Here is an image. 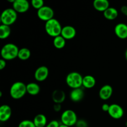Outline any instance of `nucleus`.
Returning a JSON list of instances; mask_svg holds the SVG:
<instances>
[{"instance_id": "c756f323", "label": "nucleus", "mask_w": 127, "mask_h": 127, "mask_svg": "<svg viewBox=\"0 0 127 127\" xmlns=\"http://www.w3.org/2000/svg\"><path fill=\"white\" fill-rule=\"evenodd\" d=\"M53 109L55 112H58L60 111L62 109V105L60 104H55L53 105Z\"/></svg>"}, {"instance_id": "7ed1b4c3", "label": "nucleus", "mask_w": 127, "mask_h": 127, "mask_svg": "<svg viewBox=\"0 0 127 127\" xmlns=\"http://www.w3.org/2000/svg\"><path fill=\"white\" fill-rule=\"evenodd\" d=\"M10 95L14 99H20L23 97L27 93L26 84L21 81L14 83L11 85L9 90Z\"/></svg>"}, {"instance_id": "c9c22d12", "label": "nucleus", "mask_w": 127, "mask_h": 127, "mask_svg": "<svg viewBox=\"0 0 127 127\" xmlns=\"http://www.w3.org/2000/svg\"><path fill=\"white\" fill-rule=\"evenodd\" d=\"M126 125L127 126V123H126Z\"/></svg>"}, {"instance_id": "423d86ee", "label": "nucleus", "mask_w": 127, "mask_h": 127, "mask_svg": "<svg viewBox=\"0 0 127 127\" xmlns=\"http://www.w3.org/2000/svg\"><path fill=\"white\" fill-rule=\"evenodd\" d=\"M62 124L68 127L74 126L78 122V117L74 111L71 109H67L62 113L61 115Z\"/></svg>"}, {"instance_id": "20e7f679", "label": "nucleus", "mask_w": 127, "mask_h": 127, "mask_svg": "<svg viewBox=\"0 0 127 127\" xmlns=\"http://www.w3.org/2000/svg\"><path fill=\"white\" fill-rule=\"evenodd\" d=\"M83 77L78 72H71L66 78V83L67 85L72 89L81 88L83 86Z\"/></svg>"}, {"instance_id": "473e14b6", "label": "nucleus", "mask_w": 127, "mask_h": 127, "mask_svg": "<svg viewBox=\"0 0 127 127\" xmlns=\"http://www.w3.org/2000/svg\"><path fill=\"white\" fill-rule=\"evenodd\" d=\"M60 127H69L66 126V125H63V124H60Z\"/></svg>"}, {"instance_id": "f257e3e1", "label": "nucleus", "mask_w": 127, "mask_h": 127, "mask_svg": "<svg viewBox=\"0 0 127 127\" xmlns=\"http://www.w3.org/2000/svg\"><path fill=\"white\" fill-rule=\"evenodd\" d=\"M19 49L14 43H8L2 47L1 55L2 59L5 60H12L18 56Z\"/></svg>"}, {"instance_id": "7c9ffc66", "label": "nucleus", "mask_w": 127, "mask_h": 127, "mask_svg": "<svg viewBox=\"0 0 127 127\" xmlns=\"http://www.w3.org/2000/svg\"><path fill=\"white\" fill-rule=\"evenodd\" d=\"M109 107H110V105L108 104H104L102 105V110L104 112H108L109 110Z\"/></svg>"}, {"instance_id": "dca6fc26", "label": "nucleus", "mask_w": 127, "mask_h": 127, "mask_svg": "<svg viewBox=\"0 0 127 127\" xmlns=\"http://www.w3.org/2000/svg\"><path fill=\"white\" fill-rule=\"evenodd\" d=\"M93 6L97 11L104 12L110 7V2L108 0H94Z\"/></svg>"}, {"instance_id": "6ab92c4d", "label": "nucleus", "mask_w": 127, "mask_h": 127, "mask_svg": "<svg viewBox=\"0 0 127 127\" xmlns=\"http://www.w3.org/2000/svg\"><path fill=\"white\" fill-rule=\"evenodd\" d=\"M95 83H96V81L93 76L88 74L83 77V86L85 88H87V89L93 88V87L95 86Z\"/></svg>"}, {"instance_id": "f8f14e48", "label": "nucleus", "mask_w": 127, "mask_h": 127, "mask_svg": "<svg viewBox=\"0 0 127 127\" xmlns=\"http://www.w3.org/2000/svg\"><path fill=\"white\" fill-rule=\"evenodd\" d=\"M76 35V30L73 26L67 25L62 28L61 35L66 40H70L74 38Z\"/></svg>"}, {"instance_id": "6e6552de", "label": "nucleus", "mask_w": 127, "mask_h": 127, "mask_svg": "<svg viewBox=\"0 0 127 127\" xmlns=\"http://www.w3.org/2000/svg\"><path fill=\"white\" fill-rule=\"evenodd\" d=\"M108 114L114 119H120L124 115V110L120 105L117 104H112L110 105Z\"/></svg>"}, {"instance_id": "2eb2a0df", "label": "nucleus", "mask_w": 127, "mask_h": 127, "mask_svg": "<svg viewBox=\"0 0 127 127\" xmlns=\"http://www.w3.org/2000/svg\"><path fill=\"white\" fill-rule=\"evenodd\" d=\"M71 100L74 102H78L81 101L84 97V92L81 88H76V89H73L71 91L70 94Z\"/></svg>"}, {"instance_id": "ddd939ff", "label": "nucleus", "mask_w": 127, "mask_h": 127, "mask_svg": "<svg viewBox=\"0 0 127 127\" xmlns=\"http://www.w3.org/2000/svg\"><path fill=\"white\" fill-rule=\"evenodd\" d=\"M114 32L115 35L121 39L127 38V24L125 23H119L115 26Z\"/></svg>"}, {"instance_id": "9d476101", "label": "nucleus", "mask_w": 127, "mask_h": 127, "mask_svg": "<svg viewBox=\"0 0 127 127\" xmlns=\"http://www.w3.org/2000/svg\"><path fill=\"white\" fill-rule=\"evenodd\" d=\"M49 74L48 68L45 66H41L37 68L34 73L35 79L39 82L44 81L48 78Z\"/></svg>"}, {"instance_id": "2f4dec72", "label": "nucleus", "mask_w": 127, "mask_h": 127, "mask_svg": "<svg viewBox=\"0 0 127 127\" xmlns=\"http://www.w3.org/2000/svg\"><path fill=\"white\" fill-rule=\"evenodd\" d=\"M120 10L123 14L125 15V16H127V6H123Z\"/></svg>"}, {"instance_id": "39448f33", "label": "nucleus", "mask_w": 127, "mask_h": 127, "mask_svg": "<svg viewBox=\"0 0 127 127\" xmlns=\"http://www.w3.org/2000/svg\"><path fill=\"white\" fill-rule=\"evenodd\" d=\"M17 19V12L13 8H7L4 10L1 15L2 24L10 26L13 24Z\"/></svg>"}, {"instance_id": "72a5a7b5", "label": "nucleus", "mask_w": 127, "mask_h": 127, "mask_svg": "<svg viewBox=\"0 0 127 127\" xmlns=\"http://www.w3.org/2000/svg\"><path fill=\"white\" fill-rule=\"evenodd\" d=\"M125 58H126V60L127 61V48L126 51H125Z\"/></svg>"}, {"instance_id": "c85d7f7f", "label": "nucleus", "mask_w": 127, "mask_h": 127, "mask_svg": "<svg viewBox=\"0 0 127 127\" xmlns=\"http://www.w3.org/2000/svg\"><path fill=\"white\" fill-rule=\"evenodd\" d=\"M6 62L5 60L2 59V58H1V60H0V70H2V69H3L4 68L6 67Z\"/></svg>"}, {"instance_id": "4be33fe9", "label": "nucleus", "mask_w": 127, "mask_h": 127, "mask_svg": "<svg viewBox=\"0 0 127 127\" xmlns=\"http://www.w3.org/2000/svg\"><path fill=\"white\" fill-rule=\"evenodd\" d=\"M53 43L55 48H58V49H62V48H64L65 46L66 39L60 35L55 37L53 41Z\"/></svg>"}, {"instance_id": "393cba45", "label": "nucleus", "mask_w": 127, "mask_h": 127, "mask_svg": "<svg viewBox=\"0 0 127 127\" xmlns=\"http://www.w3.org/2000/svg\"><path fill=\"white\" fill-rule=\"evenodd\" d=\"M31 5L32 7L38 10L44 6V1L43 0H32Z\"/></svg>"}, {"instance_id": "412c9836", "label": "nucleus", "mask_w": 127, "mask_h": 127, "mask_svg": "<svg viewBox=\"0 0 127 127\" xmlns=\"http://www.w3.org/2000/svg\"><path fill=\"white\" fill-rule=\"evenodd\" d=\"M119 12L117 9L113 7H109L104 12V16L108 20H114L117 17Z\"/></svg>"}, {"instance_id": "5701e85b", "label": "nucleus", "mask_w": 127, "mask_h": 127, "mask_svg": "<svg viewBox=\"0 0 127 127\" xmlns=\"http://www.w3.org/2000/svg\"><path fill=\"white\" fill-rule=\"evenodd\" d=\"M11 29L10 26L1 24L0 26V38L5 39L11 35Z\"/></svg>"}, {"instance_id": "bb28decb", "label": "nucleus", "mask_w": 127, "mask_h": 127, "mask_svg": "<svg viewBox=\"0 0 127 127\" xmlns=\"http://www.w3.org/2000/svg\"><path fill=\"white\" fill-rule=\"evenodd\" d=\"M60 124H59V122L57 120H54L50 122L45 127H60Z\"/></svg>"}, {"instance_id": "9b49d317", "label": "nucleus", "mask_w": 127, "mask_h": 127, "mask_svg": "<svg viewBox=\"0 0 127 127\" xmlns=\"http://www.w3.org/2000/svg\"><path fill=\"white\" fill-rule=\"evenodd\" d=\"M12 115V110L9 105L3 104L0 107V121L2 122L9 120Z\"/></svg>"}, {"instance_id": "b1692460", "label": "nucleus", "mask_w": 127, "mask_h": 127, "mask_svg": "<svg viewBox=\"0 0 127 127\" xmlns=\"http://www.w3.org/2000/svg\"><path fill=\"white\" fill-rule=\"evenodd\" d=\"M31 50H30L29 48L24 47V48H21V49H19L17 57H18L20 60H21L25 61L28 60L29 58L31 57Z\"/></svg>"}, {"instance_id": "cd10ccee", "label": "nucleus", "mask_w": 127, "mask_h": 127, "mask_svg": "<svg viewBox=\"0 0 127 127\" xmlns=\"http://www.w3.org/2000/svg\"><path fill=\"white\" fill-rule=\"evenodd\" d=\"M76 125V127H88V124L84 120H80L79 121L78 120Z\"/></svg>"}, {"instance_id": "4468645a", "label": "nucleus", "mask_w": 127, "mask_h": 127, "mask_svg": "<svg viewBox=\"0 0 127 127\" xmlns=\"http://www.w3.org/2000/svg\"><path fill=\"white\" fill-rule=\"evenodd\" d=\"M113 94V88L109 84L103 86L99 90V97L103 100H106L110 98Z\"/></svg>"}, {"instance_id": "a878e982", "label": "nucleus", "mask_w": 127, "mask_h": 127, "mask_svg": "<svg viewBox=\"0 0 127 127\" xmlns=\"http://www.w3.org/2000/svg\"><path fill=\"white\" fill-rule=\"evenodd\" d=\"M18 127H36L33 121L30 120H24L19 124Z\"/></svg>"}, {"instance_id": "a211bd4d", "label": "nucleus", "mask_w": 127, "mask_h": 127, "mask_svg": "<svg viewBox=\"0 0 127 127\" xmlns=\"http://www.w3.org/2000/svg\"><path fill=\"white\" fill-rule=\"evenodd\" d=\"M33 122L36 127H45L47 125V119L44 114H37L33 118Z\"/></svg>"}, {"instance_id": "aec40b11", "label": "nucleus", "mask_w": 127, "mask_h": 127, "mask_svg": "<svg viewBox=\"0 0 127 127\" xmlns=\"http://www.w3.org/2000/svg\"><path fill=\"white\" fill-rule=\"evenodd\" d=\"M27 93L31 95H36L40 92V87L37 83H30L26 84Z\"/></svg>"}, {"instance_id": "f704fd0d", "label": "nucleus", "mask_w": 127, "mask_h": 127, "mask_svg": "<svg viewBox=\"0 0 127 127\" xmlns=\"http://www.w3.org/2000/svg\"><path fill=\"white\" fill-rule=\"evenodd\" d=\"M2 96V92H0V97H1Z\"/></svg>"}, {"instance_id": "f03ea898", "label": "nucleus", "mask_w": 127, "mask_h": 127, "mask_svg": "<svg viewBox=\"0 0 127 127\" xmlns=\"http://www.w3.org/2000/svg\"><path fill=\"white\" fill-rule=\"evenodd\" d=\"M62 28L60 22L57 19L53 18L45 22V29L48 35L53 37L59 36L62 33Z\"/></svg>"}, {"instance_id": "1a4fd4ad", "label": "nucleus", "mask_w": 127, "mask_h": 127, "mask_svg": "<svg viewBox=\"0 0 127 127\" xmlns=\"http://www.w3.org/2000/svg\"><path fill=\"white\" fill-rule=\"evenodd\" d=\"M29 7L30 3L27 0H15L14 3H12V8L17 12H26Z\"/></svg>"}, {"instance_id": "0eeeda50", "label": "nucleus", "mask_w": 127, "mask_h": 127, "mask_svg": "<svg viewBox=\"0 0 127 127\" xmlns=\"http://www.w3.org/2000/svg\"><path fill=\"white\" fill-rule=\"evenodd\" d=\"M37 15L40 19L47 22L53 18L54 11L50 6L44 5L43 7L37 10Z\"/></svg>"}, {"instance_id": "f3484780", "label": "nucleus", "mask_w": 127, "mask_h": 127, "mask_svg": "<svg viewBox=\"0 0 127 127\" xmlns=\"http://www.w3.org/2000/svg\"><path fill=\"white\" fill-rule=\"evenodd\" d=\"M52 100L55 104H62L66 98L65 93L61 89H56L52 93Z\"/></svg>"}]
</instances>
